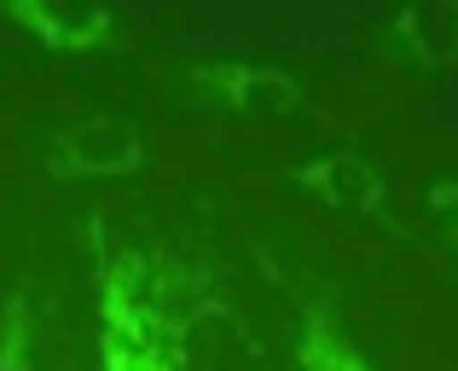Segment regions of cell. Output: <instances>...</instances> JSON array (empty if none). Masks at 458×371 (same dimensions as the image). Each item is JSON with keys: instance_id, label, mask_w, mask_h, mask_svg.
I'll use <instances>...</instances> for the list:
<instances>
[{"instance_id": "10", "label": "cell", "mask_w": 458, "mask_h": 371, "mask_svg": "<svg viewBox=\"0 0 458 371\" xmlns=\"http://www.w3.org/2000/svg\"><path fill=\"white\" fill-rule=\"evenodd\" d=\"M0 371H35V349H18V354H12V360L0 366Z\"/></svg>"}, {"instance_id": "2", "label": "cell", "mask_w": 458, "mask_h": 371, "mask_svg": "<svg viewBox=\"0 0 458 371\" xmlns=\"http://www.w3.org/2000/svg\"><path fill=\"white\" fill-rule=\"evenodd\" d=\"M168 81L180 88V99L209 105V111L256 116V122H331L319 99L279 64H250V58H191L174 64Z\"/></svg>"}, {"instance_id": "9", "label": "cell", "mask_w": 458, "mask_h": 371, "mask_svg": "<svg viewBox=\"0 0 458 371\" xmlns=\"http://www.w3.org/2000/svg\"><path fill=\"white\" fill-rule=\"evenodd\" d=\"M424 209L436 238L447 244V256H458V181H429L424 186Z\"/></svg>"}, {"instance_id": "6", "label": "cell", "mask_w": 458, "mask_h": 371, "mask_svg": "<svg viewBox=\"0 0 458 371\" xmlns=\"http://www.w3.org/2000/svg\"><path fill=\"white\" fill-rule=\"evenodd\" d=\"M377 41V58L401 70H453L458 64V0H412V6L389 12L383 30L371 35Z\"/></svg>"}, {"instance_id": "7", "label": "cell", "mask_w": 458, "mask_h": 371, "mask_svg": "<svg viewBox=\"0 0 458 371\" xmlns=\"http://www.w3.org/2000/svg\"><path fill=\"white\" fill-rule=\"evenodd\" d=\"M296 371H377L348 342V331L331 314V302L313 296V291L296 302Z\"/></svg>"}, {"instance_id": "8", "label": "cell", "mask_w": 458, "mask_h": 371, "mask_svg": "<svg viewBox=\"0 0 458 371\" xmlns=\"http://www.w3.org/2000/svg\"><path fill=\"white\" fill-rule=\"evenodd\" d=\"M18 349H35V302H30V284H18V291L0 302V366H6Z\"/></svg>"}, {"instance_id": "5", "label": "cell", "mask_w": 458, "mask_h": 371, "mask_svg": "<svg viewBox=\"0 0 458 371\" xmlns=\"http://www.w3.org/2000/svg\"><path fill=\"white\" fill-rule=\"evenodd\" d=\"M0 18L47 53H123L128 30L105 6H58V0H0Z\"/></svg>"}, {"instance_id": "3", "label": "cell", "mask_w": 458, "mask_h": 371, "mask_svg": "<svg viewBox=\"0 0 458 371\" xmlns=\"http://www.w3.org/2000/svg\"><path fill=\"white\" fill-rule=\"evenodd\" d=\"M146 134L128 116H81L47 134L41 174L47 181H128L146 169Z\"/></svg>"}, {"instance_id": "4", "label": "cell", "mask_w": 458, "mask_h": 371, "mask_svg": "<svg viewBox=\"0 0 458 371\" xmlns=\"http://www.w3.org/2000/svg\"><path fill=\"white\" fill-rule=\"evenodd\" d=\"M291 186H302L308 198L325 203V209L360 215V221H377L389 238L424 249V238H418L412 226L389 209V181H383V169L371 157H360V151L343 146V151H325V157H313V163H296V169H291Z\"/></svg>"}, {"instance_id": "1", "label": "cell", "mask_w": 458, "mask_h": 371, "mask_svg": "<svg viewBox=\"0 0 458 371\" xmlns=\"http://www.w3.org/2000/svg\"><path fill=\"white\" fill-rule=\"evenodd\" d=\"M99 261V371H186V314L146 261L93 232Z\"/></svg>"}]
</instances>
